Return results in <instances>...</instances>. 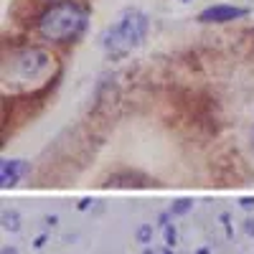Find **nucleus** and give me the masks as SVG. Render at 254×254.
I'll return each instance as SVG.
<instances>
[{
    "label": "nucleus",
    "instance_id": "39448f33",
    "mask_svg": "<svg viewBox=\"0 0 254 254\" xmlns=\"http://www.w3.org/2000/svg\"><path fill=\"white\" fill-rule=\"evenodd\" d=\"M20 219H18V214H13V211H10V214H3V226L5 229H10V231H15L20 224H18Z\"/></svg>",
    "mask_w": 254,
    "mask_h": 254
},
{
    "label": "nucleus",
    "instance_id": "20e7f679",
    "mask_svg": "<svg viewBox=\"0 0 254 254\" xmlns=\"http://www.w3.org/2000/svg\"><path fill=\"white\" fill-rule=\"evenodd\" d=\"M23 171H26V165L20 160H5L3 163V186H15V181L20 178Z\"/></svg>",
    "mask_w": 254,
    "mask_h": 254
},
{
    "label": "nucleus",
    "instance_id": "7ed1b4c3",
    "mask_svg": "<svg viewBox=\"0 0 254 254\" xmlns=\"http://www.w3.org/2000/svg\"><path fill=\"white\" fill-rule=\"evenodd\" d=\"M244 15L242 8H226V5H216V8H208L206 13H201V20H208V18H214L216 23H221V20H234Z\"/></svg>",
    "mask_w": 254,
    "mask_h": 254
},
{
    "label": "nucleus",
    "instance_id": "9d476101",
    "mask_svg": "<svg viewBox=\"0 0 254 254\" xmlns=\"http://www.w3.org/2000/svg\"><path fill=\"white\" fill-rule=\"evenodd\" d=\"M196 254H208V252H206V249H198V252H196Z\"/></svg>",
    "mask_w": 254,
    "mask_h": 254
},
{
    "label": "nucleus",
    "instance_id": "f03ea898",
    "mask_svg": "<svg viewBox=\"0 0 254 254\" xmlns=\"http://www.w3.org/2000/svg\"><path fill=\"white\" fill-rule=\"evenodd\" d=\"M155 181H150L147 176L142 173H130V171H125V173H115L110 176V183L107 186H150Z\"/></svg>",
    "mask_w": 254,
    "mask_h": 254
},
{
    "label": "nucleus",
    "instance_id": "423d86ee",
    "mask_svg": "<svg viewBox=\"0 0 254 254\" xmlns=\"http://www.w3.org/2000/svg\"><path fill=\"white\" fill-rule=\"evenodd\" d=\"M150 237H153V226H140V231H137V242L147 244V242H150Z\"/></svg>",
    "mask_w": 254,
    "mask_h": 254
},
{
    "label": "nucleus",
    "instance_id": "9b49d317",
    "mask_svg": "<svg viewBox=\"0 0 254 254\" xmlns=\"http://www.w3.org/2000/svg\"><path fill=\"white\" fill-rule=\"evenodd\" d=\"M252 145H254V130H252Z\"/></svg>",
    "mask_w": 254,
    "mask_h": 254
},
{
    "label": "nucleus",
    "instance_id": "ddd939ff",
    "mask_svg": "<svg viewBox=\"0 0 254 254\" xmlns=\"http://www.w3.org/2000/svg\"><path fill=\"white\" fill-rule=\"evenodd\" d=\"M163 254H171V252H163Z\"/></svg>",
    "mask_w": 254,
    "mask_h": 254
},
{
    "label": "nucleus",
    "instance_id": "6e6552de",
    "mask_svg": "<svg viewBox=\"0 0 254 254\" xmlns=\"http://www.w3.org/2000/svg\"><path fill=\"white\" fill-rule=\"evenodd\" d=\"M244 231H247L249 237H254V219H247L244 221Z\"/></svg>",
    "mask_w": 254,
    "mask_h": 254
},
{
    "label": "nucleus",
    "instance_id": "f8f14e48",
    "mask_svg": "<svg viewBox=\"0 0 254 254\" xmlns=\"http://www.w3.org/2000/svg\"><path fill=\"white\" fill-rule=\"evenodd\" d=\"M44 3H51V0H44Z\"/></svg>",
    "mask_w": 254,
    "mask_h": 254
},
{
    "label": "nucleus",
    "instance_id": "0eeeda50",
    "mask_svg": "<svg viewBox=\"0 0 254 254\" xmlns=\"http://www.w3.org/2000/svg\"><path fill=\"white\" fill-rule=\"evenodd\" d=\"M190 208V201H176V206H173V214H186V211Z\"/></svg>",
    "mask_w": 254,
    "mask_h": 254
},
{
    "label": "nucleus",
    "instance_id": "1a4fd4ad",
    "mask_svg": "<svg viewBox=\"0 0 254 254\" xmlns=\"http://www.w3.org/2000/svg\"><path fill=\"white\" fill-rule=\"evenodd\" d=\"M3 254H15V249H3Z\"/></svg>",
    "mask_w": 254,
    "mask_h": 254
},
{
    "label": "nucleus",
    "instance_id": "f257e3e1",
    "mask_svg": "<svg viewBox=\"0 0 254 254\" xmlns=\"http://www.w3.org/2000/svg\"><path fill=\"white\" fill-rule=\"evenodd\" d=\"M87 26V10L74 0H56L38 15L36 28L38 36L54 44H71Z\"/></svg>",
    "mask_w": 254,
    "mask_h": 254
}]
</instances>
